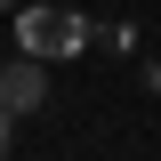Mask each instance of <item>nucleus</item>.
I'll return each mask as SVG.
<instances>
[{
  "label": "nucleus",
  "mask_w": 161,
  "mask_h": 161,
  "mask_svg": "<svg viewBox=\"0 0 161 161\" xmlns=\"http://www.w3.org/2000/svg\"><path fill=\"white\" fill-rule=\"evenodd\" d=\"M16 40L32 57H80V48H89V16H73V8H24Z\"/></svg>",
  "instance_id": "obj_1"
},
{
  "label": "nucleus",
  "mask_w": 161,
  "mask_h": 161,
  "mask_svg": "<svg viewBox=\"0 0 161 161\" xmlns=\"http://www.w3.org/2000/svg\"><path fill=\"white\" fill-rule=\"evenodd\" d=\"M0 105H8V113H40V105H48V73H40L32 48H24L16 64H0Z\"/></svg>",
  "instance_id": "obj_2"
},
{
  "label": "nucleus",
  "mask_w": 161,
  "mask_h": 161,
  "mask_svg": "<svg viewBox=\"0 0 161 161\" xmlns=\"http://www.w3.org/2000/svg\"><path fill=\"white\" fill-rule=\"evenodd\" d=\"M8 137H16V113H8V105H0V153H8Z\"/></svg>",
  "instance_id": "obj_3"
},
{
  "label": "nucleus",
  "mask_w": 161,
  "mask_h": 161,
  "mask_svg": "<svg viewBox=\"0 0 161 161\" xmlns=\"http://www.w3.org/2000/svg\"><path fill=\"white\" fill-rule=\"evenodd\" d=\"M0 8H16V0H0Z\"/></svg>",
  "instance_id": "obj_4"
}]
</instances>
